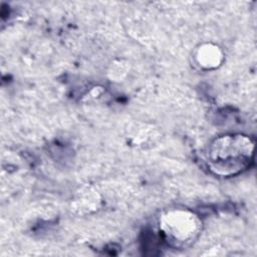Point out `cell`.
<instances>
[{
  "label": "cell",
  "mask_w": 257,
  "mask_h": 257,
  "mask_svg": "<svg viewBox=\"0 0 257 257\" xmlns=\"http://www.w3.org/2000/svg\"><path fill=\"white\" fill-rule=\"evenodd\" d=\"M253 147L251 140L241 135L221 137L210 149L211 168L219 175H235L250 165Z\"/></svg>",
  "instance_id": "6da1fadb"
}]
</instances>
